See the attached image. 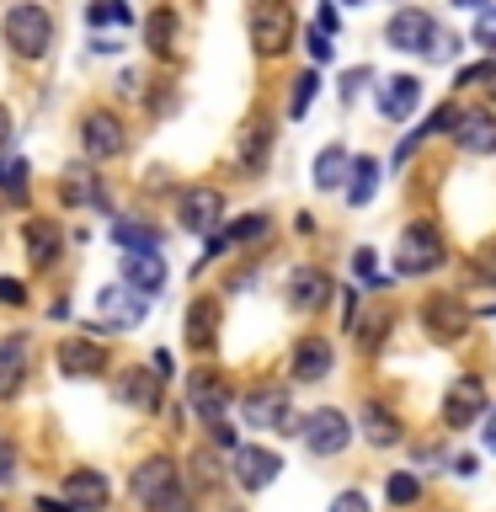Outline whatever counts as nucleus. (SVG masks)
Masks as SVG:
<instances>
[{
    "mask_svg": "<svg viewBox=\"0 0 496 512\" xmlns=\"http://www.w3.org/2000/svg\"><path fill=\"white\" fill-rule=\"evenodd\" d=\"M134 496L150 512H192V496L182 486V470H176L166 454H150L134 470Z\"/></svg>",
    "mask_w": 496,
    "mask_h": 512,
    "instance_id": "f257e3e1",
    "label": "nucleus"
},
{
    "mask_svg": "<svg viewBox=\"0 0 496 512\" xmlns=\"http://www.w3.org/2000/svg\"><path fill=\"white\" fill-rule=\"evenodd\" d=\"M438 267H443V230L427 219L406 224L395 240V272L400 278H427V272H438Z\"/></svg>",
    "mask_w": 496,
    "mask_h": 512,
    "instance_id": "f03ea898",
    "label": "nucleus"
},
{
    "mask_svg": "<svg viewBox=\"0 0 496 512\" xmlns=\"http://www.w3.org/2000/svg\"><path fill=\"white\" fill-rule=\"evenodd\" d=\"M246 32H251V48H256V54H272V59H278L283 48L294 43V11H288V0H251Z\"/></svg>",
    "mask_w": 496,
    "mask_h": 512,
    "instance_id": "7ed1b4c3",
    "label": "nucleus"
},
{
    "mask_svg": "<svg viewBox=\"0 0 496 512\" xmlns=\"http://www.w3.org/2000/svg\"><path fill=\"white\" fill-rule=\"evenodd\" d=\"M48 43H54V16H48L43 6H11L6 11V48L16 59H43Z\"/></svg>",
    "mask_w": 496,
    "mask_h": 512,
    "instance_id": "20e7f679",
    "label": "nucleus"
},
{
    "mask_svg": "<svg viewBox=\"0 0 496 512\" xmlns=\"http://www.w3.org/2000/svg\"><path fill=\"white\" fill-rule=\"evenodd\" d=\"M240 411H246V427L299 432V427H294V400H288V384H256V390L240 400Z\"/></svg>",
    "mask_w": 496,
    "mask_h": 512,
    "instance_id": "39448f33",
    "label": "nucleus"
},
{
    "mask_svg": "<svg viewBox=\"0 0 496 512\" xmlns=\"http://www.w3.org/2000/svg\"><path fill=\"white\" fill-rule=\"evenodd\" d=\"M144 310H150V294H139L134 283H107L102 294H96V320H102L107 331H134Z\"/></svg>",
    "mask_w": 496,
    "mask_h": 512,
    "instance_id": "423d86ee",
    "label": "nucleus"
},
{
    "mask_svg": "<svg viewBox=\"0 0 496 512\" xmlns=\"http://www.w3.org/2000/svg\"><path fill=\"white\" fill-rule=\"evenodd\" d=\"M304 448H310L315 459H331V454H342V448L352 443V422L336 406H320V411H310L304 416Z\"/></svg>",
    "mask_w": 496,
    "mask_h": 512,
    "instance_id": "0eeeda50",
    "label": "nucleus"
},
{
    "mask_svg": "<svg viewBox=\"0 0 496 512\" xmlns=\"http://www.w3.org/2000/svg\"><path fill=\"white\" fill-rule=\"evenodd\" d=\"M80 144H86L91 160H118L128 150V134H123V118L107 107H91L86 118H80Z\"/></svg>",
    "mask_w": 496,
    "mask_h": 512,
    "instance_id": "6e6552de",
    "label": "nucleus"
},
{
    "mask_svg": "<svg viewBox=\"0 0 496 512\" xmlns=\"http://www.w3.org/2000/svg\"><path fill=\"white\" fill-rule=\"evenodd\" d=\"M491 406H486V384H480L475 374H464L448 384V395H443V427H470L480 422Z\"/></svg>",
    "mask_w": 496,
    "mask_h": 512,
    "instance_id": "1a4fd4ad",
    "label": "nucleus"
},
{
    "mask_svg": "<svg viewBox=\"0 0 496 512\" xmlns=\"http://www.w3.org/2000/svg\"><path fill=\"white\" fill-rule=\"evenodd\" d=\"M422 326H427L432 342H459V336L470 331V310H464V299H454V294H432L422 304Z\"/></svg>",
    "mask_w": 496,
    "mask_h": 512,
    "instance_id": "9d476101",
    "label": "nucleus"
},
{
    "mask_svg": "<svg viewBox=\"0 0 496 512\" xmlns=\"http://www.w3.org/2000/svg\"><path fill=\"white\" fill-rule=\"evenodd\" d=\"M235 160H240V171H251V176L267 171V160H272V118L251 112V118L240 123V134H235Z\"/></svg>",
    "mask_w": 496,
    "mask_h": 512,
    "instance_id": "9b49d317",
    "label": "nucleus"
},
{
    "mask_svg": "<svg viewBox=\"0 0 496 512\" xmlns=\"http://www.w3.org/2000/svg\"><path fill=\"white\" fill-rule=\"evenodd\" d=\"M384 38H390L395 54H427L432 38H438V22H432L427 11H395L390 27H384Z\"/></svg>",
    "mask_w": 496,
    "mask_h": 512,
    "instance_id": "f8f14e48",
    "label": "nucleus"
},
{
    "mask_svg": "<svg viewBox=\"0 0 496 512\" xmlns=\"http://www.w3.org/2000/svg\"><path fill=\"white\" fill-rule=\"evenodd\" d=\"M224 219V192L219 187H187L182 192V230L187 235H214Z\"/></svg>",
    "mask_w": 496,
    "mask_h": 512,
    "instance_id": "ddd939ff",
    "label": "nucleus"
},
{
    "mask_svg": "<svg viewBox=\"0 0 496 512\" xmlns=\"http://www.w3.org/2000/svg\"><path fill=\"white\" fill-rule=\"evenodd\" d=\"M107 496H112V486H107L102 470H70V475H64V486H59V502L70 512H102Z\"/></svg>",
    "mask_w": 496,
    "mask_h": 512,
    "instance_id": "4468645a",
    "label": "nucleus"
},
{
    "mask_svg": "<svg viewBox=\"0 0 496 512\" xmlns=\"http://www.w3.org/2000/svg\"><path fill=\"white\" fill-rule=\"evenodd\" d=\"M187 406L198 411L208 427L230 422V384H219V374H187Z\"/></svg>",
    "mask_w": 496,
    "mask_h": 512,
    "instance_id": "2eb2a0df",
    "label": "nucleus"
},
{
    "mask_svg": "<svg viewBox=\"0 0 496 512\" xmlns=\"http://www.w3.org/2000/svg\"><path fill=\"white\" fill-rule=\"evenodd\" d=\"M230 464H235L240 491H267L272 480H278V470H283V459L272 454V448H235Z\"/></svg>",
    "mask_w": 496,
    "mask_h": 512,
    "instance_id": "dca6fc26",
    "label": "nucleus"
},
{
    "mask_svg": "<svg viewBox=\"0 0 496 512\" xmlns=\"http://www.w3.org/2000/svg\"><path fill=\"white\" fill-rule=\"evenodd\" d=\"M107 368V347L91 342V336H70V342H59V374L70 379H102Z\"/></svg>",
    "mask_w": 496,
    "mask_h": 512,
    "instance_id": "f3484780",
    "label": "nucleus"
},
{
    "mask_svg": "<svg viewBox=\"0 0 496 512\" xmlns=\"http://www.w3.org/2000/svg\"><path fill=\"white\" fill-rule=\"evenodd\" d=\"M219 299L214 294H198L187 304V315H182V336H187V347H198V352H208L219 342Z\"/></svg>",
    "mask_w": 496,
    "mask_h": 512,
    "instance_id": "a211bd4d",
    "label": "nucleus"
},
{
    "mask_svg": "<svg viewBox=\"0 0 496 512\" xmlns=\"http://www.w3.org/2000/svg\"><path fill=\"white\" fill-rule=\"evenodd\" d=\"M416 102H422V80H416V75H390L379 86V112L390 123H406L416 112Z\"/></svg>",
    "mask_w": 496,
    "mask_h": 512,
    "instance_id": "6ab92c4d",
    "label": "nucleus"
},
{
    "mask_svg": "<svg viewBox=\"0 0 496 512\" xmlns=\"http://www.w3.org/2000/svg\"><path fill=\"white\" fill-rule=\"evenodd\" d=\"M331 278L320 267H294V278H288V299H294V310H326L331 304Z\"/></svg>",
    "mask_w": 496,
    "mask_h": 512,
    "instance_id": "aec40b11",
    "label": "nucleus"
},
{
    "mask_svg": "<svg viewBox=\"0 0 496 512\" xmlns=\"http://www.w3.org/2000/svg\"><path fill=\"white\" fill-rule=\"evenodd\" d=\"M22 240H27L32 267H54L59 251H64V230H59L54 219H27V224H22Z\"/></svg>",
    "mask_w": 496,
    "mask_h": 512,
    "instance_id": "412c9836",
    "label": "nucleus"
},
{
    "mask_svg": "<svg viewBox=\"0 0 496 512\" xmlns=\"http://www.w3.org/2000/svg\"><path fill=\"white\" fill-rule=\"evenodd\" d=\"M331 363H336V352H331L326 336H299V347H294V379H299V384L326 379Z\"/></svg>",
    "mask_w": 496,
    "mask_h": 512,
    "instance_id": "4be33fe9",
    "label": "nucleus"
},
{
    "mask_svg": "<svg viewBox=\"0 0 496 512\" xmlns=\"http://www.w3.org/2000/svg\"><path fill=\"white\" fill-rule=\"evenodd\" d=\"M27 363H32L27 336H0V400H11L16 390H22Z\"/></svg>",
    "mask_w": 496,
    "mask_h": 512,
    "instance_id": "5701e85b",
    "label": "nucleus"
},
{
    "mask_svg": "<svg viewBox=\"0 0 496 512\" xmlns=\"http://www.w3.org/2000/svg\"><path fill=\"white\" fill-rule=\"evenodd\" d=\"M112 395L134 411H160V384H155V374H144V368H123L118 384H112Z\"/></svg>",
    "mask_w": 496,
    "mask_h": 512,
    "instance_id": "b1692460",
    "label": "nucleus"
},
{
    "mask_svg": "<svg viewBox=\"0 0 496 512\" xmlns=\"http://www.w3.org/2000/svg\"><path fill=\"white\" fill-rule=\"evenodd\" d=\"M123 283H134L139 294H160V288H166V262H160V251H128L123 256Z\"/></svg>",
    "mask_w": 496,
    "mask_h": 512,
    "instance_id": "393cba45",
    "label": "nucleus"
},
{
    "mask_svg": "<svg viewBox=\"0 0 496 512\" xmlns=\"http://www.w3.org/2000/svg\"><path fill=\"white\" fill-rule=\"evenodd\" d=\"M454 144L464 155H491L496 150V118L491 112H464L454 128Z\"/></svg>",
    "mask_w": 496,
    "mask_h": 512,
    "instance_id": "a878e982",
    "label": "nucleus"
},
{
    "mask_svg": "<svg viewBox=\"0 0 496 512\" xmlns=\"http://www.w3.org/2000/svg\"><path fill=\"white\" fill-rule=\"evenodd\" d=\"M358 427H363V438L374 448L400 443V416L390 406H379V400H363V406H358Z\"/></svg>",
    "mask_w": 496,
    "mask_h": 512,
    "instance_id": "bb28decb",
    "label": "nucleus"
},
{
    "mask_svg": "<svg viewBox=\"0 0 496 512\" xmlns=\"http://www.w3.org/2000/svg\"><path fill=\"white\" fill-rule=\"evenodd\" d=\"M347 331L358 336V347H363V352H374V347L384 342V331H390V310H384L379 299H363V310L347 320Z\"/></svg>",
    "mask_w": 496,
    "mask_h": 512,
    "instance_id": "cd10ccee",
    "label": "nucleus"
},
{
    "mask_svg": "<svg viewBox=\"0 0 496 512\" xmlns=\"http://www.w3.org/2000/svg\"><path fill=\"white\" fill-rule=\"evenodd\" d=\"M315 187L320 192H336V187H347V176H352V155L342 150V144H326V150L315 155Z\"/></svg>",
    "mask_w": 496,
    "mask_h": 512,
    "instance_id": "c85d7f7f",
    "label": "nucleus"
},
{
    "mask_svg": "<svg viewBox=\"0 0 496 512\" xmlns=\"http://www.w3.org/2000/svg\"><path fill=\"white\" fill-rule=\"evenodd\" d=\"M459 118H464V112H459L454 102H443V107L432 112V118H427L422 128H411V139H400V144H395V166H400V160H406V155H411L422 139H432V134H454V128H459Z\"/></svg>",
    "mask_w": 496,
    "mask_h": 512,
    "instance_id": "c756f323",
    "label": "nucleus"
},
{
    "mask_svg": "<svg viewBox=\"0 0 496 512\" xmlns=\"http://www.w3.org/2000/svg\"><path fill=\"white\" fill-rule=\"evenodd\" d=\"M64 203H91V208H102V214H107V187L96 182V171L70 166V176H64Z\"/></svg>",
    "mask_w": 496,
    "mask_h": 512,
    "instance_id": "7c9ffc66",
    "label": "nucleus"
},
{
    "mask_svg": "<svg viewBox=\"0 0 496 512\" xmlns=\"http://www.w3.org/2000/svg\"><path fill=\"white\" fill-rule=\"evenodd\" d=\"M144 43H150L155 59H176V11H155L144 22Z\"/></svg>",
    "mask_w": 496,
    "mask_h": 512,
    "instance_id": "2f4dec72",
    "label": "nucleus"
},
{
    "mask_svg": "<svg viewBox=\"0 0 496 512\" xmlns=\"http://www.w3.org/2000/svg\"><path fill=\"white\" fill-rule=\"evenodd\" d=\"M374 187H379V160L358 155V160H352V176H347V203L363 208L368 198H374Z\"/></svg>",
    "mask_w": 496,
    "mask_h": 512,
    "instance_id": "473e14b6",
    "label": "nucleus"
},
{
    "mask_svg": "<svg viewBox=\"0 0 496 512\" xmlns=\"http://www.w3.org/2000/svg\"><path fill=\"white\" fill-rule=\"evenodd\" d=\"M112 246H123V251H160V230H155V224L118 219V224H112Z\"/></svg>",
    "mask_w": 496,
    "mask_h": 512,
    "instance_id": "72a5a7b5",
    "label": "nucleus"
},
{
    "mask_svg": "<svg viewBox=\"0 0 496 512\" xmlns=\"http://www.w3.org/2000/svg\"><path fill=\"white\" fill-rule=\"evenodd\" d=\"M27 160L22 155H0V192L6 198H16V203H27Z\"/></svg>",
    "mask_w": 496,
    "mask_h": 512,
    "instance_id": "f704fd0d",
    "label": "nucleus"
},
{
    "mask_svg": "<svg viewBox=\"0 0 496 512\" xmlns=\"http://www.w3.org/2000/svg\"><path fill=\"white\" fill-rule=\"evenodd\" d=\"M86 16H91V27H128L134 22V11H128L123 0H91Z\"/></svg>",
    "mask_w": 496,
    "mask_h": 512,
    "instance_id": "c9c22d12",
    "label": "nucleus"
},
{
    "mask_svg": "<svg viewBox=\"0 0 496 512\" xmlns=\"http://www.w3.org/2000/svg\"><path fill=\"white\" fill-rule=\"evenodd\" d=\"M315 91H320V64H310V70H304V75L294 80V96H288V112H294V118H304V112H310V102H315Z\"/></svg>",
    "mask_w": 496,
    "mask_h": 512,
    "instance_id": "e433bc0d",
    "label": "nucleus"
},
{
    "mask_svg": "<svg viewBox=\"0 0 496 512\" xmlns=\"http://www.w3.org/2000/svg\"><path fill=\"white\" fill-rule=\"evenodd\" d=\"M267 230H272V214H246V219H235L224 235H230V246H246V240L267 235Z\"/></svg>",
    "mask_w": 496,
    "mask_h": 512,
    "instance_id": "4c0bfd02",
    "label": "nucleus"
},
{
    "mask_svg": "<svg viewBox=\"0 0 496 512\" xmlns=\"http://www.w3.org/2000/svg\"><path fill=\"white\" fill-rule=\"evenodd\" d=\"M384 496H390V502H395V507H411V502H416V496H422V480H416V475H406V470H400V475H390V486H384Z\"/></svg>",
    "mask_w": 496,
    "mask_h": 512,
    "instance_id": "58836bf2",
    "label": "nucleus"
},
{
    "mask_svg": "<svg viewBox=\"0 0 496 512\" xmlns=\"http://www.w3.org/2000/svg\"><path fill=\"white\" fill-rule=\"evenodd\" d=\"M459 86H486V96L496 102V59H480L475 70H459Z\"/></svg>",
    "mask_w": 496,
    "mask_h": 512,
    "instance_id": "ea45409f",
    "label": "nucleus"
},
{
    "mask_svg": "<svg viewBox=\"0 0 496 512\" xmlns=\"http://www.w3.org/2000/svg\"><path fill=\"white\" fill-rule=\"evenodd\" d=\"M475 43L486 48V54H496V6H480V16H475Z\"/></svg>",
    "mask_w": 496,
    "mask_h": 512,
    "instance_id": "a19ab883",
    "label": "nucleus"
},
{
    "mask_svg": "<svg viewBox=\"0 0 496 512\" xmlns=\"http://www.w3.org/2000/svg\"><path fill=\"white\" fill-rule=\"evenodd\" d=\"M475 278H480V283H496V235L475 251Z\"/></svg>",
    "mask_w": 496,
    "mask_h": 512,
    "instance_id": "79ce46f5",
    "label": "nucleus"
},
{
    "mask_svg": "<svg viewBox=\"0 0 496 512\" xmlns=\"http://www.w3.org/2000/svg\"><path fill=\"white\" fill-rule=\"evenodd\" d=\"M304 48H310V64H331V54H336L331 32H315V27H310V43H304Z\"/></svg>",
    "mask_w": 496,
    "mask_h": 512,
    "instance_id": "37998d69",
    "label": "nucleus"
},
{
    "mask_svg": "<svg viewBox=\"0 0 496 512\" xmlns=\"http://www.w3.org/2000/svg\"><path fill=\"white\" fill-rule=\"evenodd\" d=\"M459 54V38H454V32H438V38H432V48H427V59H454Z\"/></svg>",
    "mask_w": 496,
    "mask_h": 512,
    "instance_id": "c03bdc74",
    "label": "nucleus"
},
{
    "mask_svg": "<svg viewBox=\"0 0 496 512\" xmlns=\"http://www.w3.org/2000/svg\"><path fill=\"white\" fill-rule=\"evenodd\" d=\"M352 272H358L363 283H379V267H374V251H368V246L352 251Z\"/></svg>",
    "mask_w": 496,
    "mask_h": 512,
    "instance_id": "a18cd8bd",
    "label": "nucleus"
},
{
    "mask_svg": "<svg viewBox=\"0 0 496 512\" xmlns=\"http://www.w3.org/2000/svg\"><path fill=\"white\" fill-rule=\"evenodd\" d=\"M0 304H16V310H22V304H27V283L22 278H0Z\"/></svg>",
    "mask_w": 496,
    "mask_h": 512,
    "instance_id": "49530a36",
    "label": "nucleus"
},
{
    "mask_svg": "<svg viewBox=\"0 0 496 512\" xmlns=\"http://www.w3.org/2000/svg\"><path fill=\"white\" fill-rule=\"evenodd\" d=\"M331 512H368V496H363V491H342V496L331 502Z\"/></svg>",
    "mask_w": 496,
    "mask_h": 512,
    "instance_id": "de8ad7c7",
    "label": "nucleus"
},
{
    "mask_svg": "<svg viewBox=\"0 0 496 512\" xmlns=\"http://www.w3.org/2000/svg\"><path fill=\"white\" fill-rule=\"evenodd\" d=\"M368 80H374V70H363V64H358V70H347V80H342V86H347V96H358V91L368 86Z\"/></svg>",
    "mask_w": 496,
    "mask_h": 512,
    "instance_id": "09e8293b",
    "label": "nucleus"
},
{
    "mask_svg": "<svg viewBox=\"0 0 496 512\" xmlns=\"http://www.w3.org/2000/svg\"><path fill=\"white\" fill-rule=\"evenodd\" d=\"M11 475H16V448L0 438V480H11Z\"/></svg>",
    "mask_w": 496,
    "mask_h": 512,
    "instance_id": "8fccbe9b",
    "label": "nucleus"
},
{
    "mask_svg": "<svg viewBox=\"0 0 496 512\" xmlns=\"http://www.w3.org/2000/svg\"><path fill=\"white\" fill-rule=\"evenodd\" d=\"M480 438H486V454H496V406L486 411V427H480Z\"/></svg>",
    "mask_w": 496,
    "mask_h": 512,
    "instance_id": "3c124183",
    "label": "nucleus"
},
{
    "mask_svg": "<svg viewBox=\"0 0 496 512\" xmlns=\"http://www.w3.org/2000/svg\"><path fill=\"white\" fill-rule=\"evenodd\" d=\"M6 139H11V112L0 107V144H6Z\"/></svg>",
    "mask_w": 496,
    "mask_h": 512,
    "instance_id": "603ef678",
    "label": "nucleus"
},
{
    "mask_svg": "<svg viewBox=\"0 0 496 512\" xmlns=\"http://www.w3.org/2000/svg\"><path fill=\"white\" fill-rule=\"evenodd\" d=\"M454 6H464V11H480V6H491V0H454Z\"/></svg>",
    "mask_w": 496,
    "mask_h": 512,
    "instance_id": "864d4df0",
    "label": "nucleus"
},
{
    "mask_svg": "<svg viewBox=\"0 0 496 512\" xmlns=\"http://www.w3.org/2000/svg\"><path fill=\"white\" fill-rule=\"evenodd\" d=\"M347 6H363V0H347Z\"/></svg>",
    "mask_w": 496,
    "mask_h": 512,
    "instance_id": "5fc2aeb1",
    "label": "nucleus"
}]
</instances>
